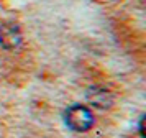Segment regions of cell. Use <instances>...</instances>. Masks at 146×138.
Wrapping results in <instances>:
<instances>
[{"label":"cell","instance_id":"obj_1","mask_svg":"<svg viewBox=\"0 0 146 138\" xmlns=\"http://www.w3.org/2000/svg\"><path fill=\"white\" fill-rule=\"evenodd\" d=\"M64 122L72 131H89L95 123V117L90 112L89 107H84L80 104H74L71 107H67L64 112Z\"/></svg>","mask_w":146,"mask_h":138},{"label":"cell","instance_id":"obj_2","mask_svg":"<svg viewBox=\"0 0 146 138\" xmlns=\"http://www.w3.org/2000/svg\"><path fill=\"white\" fill-rule=\"evenodd\" d=\"M21 30L13 21H5L0 25V46L5 49H15L21 45Z\"/></svg>","mask_w":146,"mask_h":138},{"label":"cell","instance_id":"obj_3","mask_svg":"<svg viewBox=\"0 0 146 138\" xmlns=\"http://www.w3.org/2000/svg\"><path fill=\"white\" fill-rule=\"evenodd\" d=\"M87 102L97 109H110L113 105V94L102 85H90L86 91Z\"/></svg>","mask_w":146,"mask_h":138},{"label":"cell","instance_id":"obj_4","mask_svg":"<svg viewBox=\"0 0 146 138\" xmlns=\"http://www.w3.org/2000/svg\"><path fill=\"white\" fill-rule=\"evenodd\" d=\"M143 123H145V115H141V118H139V135H141V137H146V133H145V127H143Z\"/></svg>","mask_w":146,"mask_h":138}]
</instances>
